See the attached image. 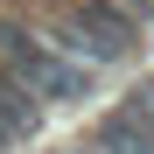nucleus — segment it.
<instances>
[{"label":"nucleus","instance_id":"5","mask_svg":"<svg viewBox=\"0 0 154 154\" xmlns=\"http://www.w3.org/2000/svg\"><path fill=\"white\" fill-rule=\"evenodd\" d=\"M112 7H126L133 21H154V0H112Z\"/></svg>","mask_w":154,"mask_h":154},{"label":"nucleus","instance_id":"3","mask_svg":"<svg viewBox=\"0 0 154 154\" xmlns=\"http://www.w3.org/2000/svg\"><path fill=\"white\" fill-rule=\"evenodd\" d=\"M91 147H98V154H154V119L133 112V105H112L105 119H98Z\"/></svg>","mask_w":154,"mask_h":154},{"label":"nucleus","instance_id":"2","mask_svg":"<svg viewBox=\"0 0 154 154\" xmlns=\"http://www.w3.org/2000/svg\"><path fill=\"white\" fill-rule=\"evenodd\" d=\"M49 42H56L63 56L91 63V70H112V63H126V56H133L140 21L126 14V7H112V0H77V7L56 21V35H49Z\"/></svg>","mask_w":154,"mask_h":154},{"label":"nucleus","instance_id":"4","mask_svg":"<svg viewBox=\"0 0 154 154\" xmlns=\"http://www.w3.org/2000/svg\"><path fill=\"white\" fill-rule=\"evenodd\" d=\"M42 112H49L42 98H28L14 77H0V147H21V140L42 126Z\"/></svg>","mask_w":154,"mask_h":154},{"label":"nucleus","instance_id":"6","mask_svg":"<svg viewBox=\"0 0 154 154\" xmlns=\"http://www.w3.org/2000/svg\"><path fill=\"white\" fill-rule=\"evenodd\" d=\"M63 154H98V147H91V140H77V147H63Z\"/></svg>","mask_w":154,"mask_h":154},{"label":"nucleus","instance_id":"1","mask_svg":"<svg viewBox=\"0 0 154 154\" xmlns=\"http://www.w3.org/2000/svg\"><path fill=\"white\" fill-rule=\"evenodd\" d=\"M0 77H14V84L28 98H42V105H77V98H91V84H98L91 63L63 56L56 42L28 35L21 21H0Z\"/></svg>","mask_w":154,"mask_h":154}]
</instances>
